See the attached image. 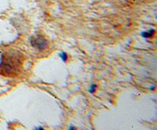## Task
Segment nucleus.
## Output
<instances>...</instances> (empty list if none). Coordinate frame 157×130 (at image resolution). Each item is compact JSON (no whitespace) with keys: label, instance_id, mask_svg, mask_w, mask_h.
Here are the masks:
<instances>
[{"label":"nucleus","instance_id":"f257e3e1","mask_svg":"<svg viewBox=\"0 0 157 130\" xmlns=\"http://www.w3.org/2000/svg\"><path fill=\"white\" fill-rule=\"evenodd\" d=\"M24 56L16 50L6 52L0 59V75L6 77H15L21 73L23 67Z\"/></svg>","mask_w":157,"mask_h":130},{"label":"nucleus","instance_id":"f03ea898","mask_svg":"<svg viewBox=\"0 0 157 130\" xmlns=\"http://www.w3.org/2000/svg\"><path fill=\"white\" fill-rule=\"evenodd\" d=\"M31 45L36 50L43 51L48 47V41L43 36L38 35L31 39Z\"/></svg>","mask_w":157,"mask_h":130},{"label":"nucleus","instance_id":"7ed1b4c3","mask_svg":"<svg viewBox=\"0 0 157 130\" xmlns=\"http://www.w3.org/2000/svg\"><path fill=\"white\" fill-rule=\"evenodd\" d=\"M154 33H155V31L153 29L148 31V32H141V36L144 38H151L153 36Z\"/></svg>","mask_w":157,"mask_h":130},{"label":"nucleus","instance_id":"20e7f679","mask_svg":"<svg viewBox=\"0 0 157 130\" xmlns=\"http://www.w3.org/2000/svg\"><path fill=\"white\" fill-rule=\"evenodd\" d=\"M60 57H61V60H62L64 62L67 61V60H68V58L67 54H65L64 52H62V53H61V54H60Z\"/></svg>","mask_w":157,"mask_h":130},{"label":"nucleus","instance_id":"39448f33","mask_svg":"<svg viewBox=\"0 0 157 130\" xmlns=\"http://www.w3.org/2000/svg\"><path fill=\"white\" fill-rule=\"evenodd\" d=\"M96 89H97V86H96V85H94V84H93V85H91V86H90V89H89L90 93H95V91H96Z\"/></svg>","mask_w":157,"mask_h":130}]
</instances>
